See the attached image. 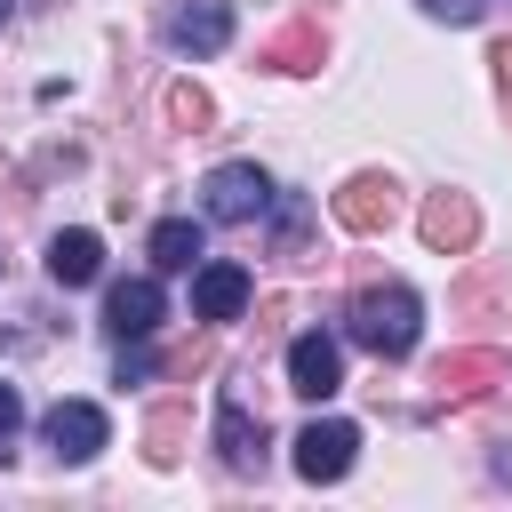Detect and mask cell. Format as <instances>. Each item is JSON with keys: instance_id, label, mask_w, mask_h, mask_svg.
Returning a JSON list of instances; mask_svg holds the SVG:
<instances>
[{"instance_id": "6da1fadb", "label": "cell", "mask_w": 512, "mask_h": 512, "mask_svg": "<svg viewBox=\"0 0 512 512\" xmlns=\"http://www.w3.org/2000/svg\"><path fill=\"white\" fill-rule=\"evenodd\" d=\"M424 336V296L408 280H376L352 296V344H368L376 360H408Z\"/></svg>"}, {"instance_id": "7a4b0ae2", "label": "cell", "mask_w": 512, "mask_h": 512, "mask_svg": "<svg viewBox=\"0 0 512 512\" xmlns=\"http://www.w3.org/2000/svg\"><path fill=\"white\" fill-rule=\"evenodd\" d=\"M352 456H360V432H352L344 416H312V424L296 432V480H312V488L344 480Z\"/></svg>"}, {"instance_id": "3957f363", "label": "cell", "mask_w": 512, "mask_h": 512, "mask_svg": "<svg viewBox=\"0 0 512 512\" xmlns=\"http://www.w3.org/2000/svg\"><path fill=\"white\" fill-rule=\"evenodd\" d=\"M200 192H208V216H216V224H256V216L272 208V176H264L256 160H224Z\"/></svg>"}, {"instance_id": "277c9868", "label": "cell", "mask_w": 512, "mask_h": 512, "mask_svg": "<svg viewBox=\"0 0 512 512\" xmlns=\"http://www.w3.org/2000/svg\"><path fill=\"white\" fill-rule=\"evenodd\" d=\"M40 440L56 448V464H88V456L112 440V416H104L96 400H56V408L40 416Z\"/></svg>"}, {"instance_id": "5b68a950", "label": "cell", "mask_w": 512, "mask_h": 512, "mask_svg": "<svg viewBox=\"0 0 512 512\" xmlns=\"http://www.w3.org/2000/svg\"><path fill=\"white\" fill-rule=\"evenodd\" d=\"M392 216H400V184H392L384 168H360V176L336 192V224H344V232H360V240H376Z\"/></svg>"}, {"instance_id": "8992f818", "label": "cell", "mask_w": 512, "mask_h": 512, "mask_svg": "<svg viewBox=\"0 0 512 512\" xmlns=\"http://www.w3.org/2000/svg\"><path fill=\"white\" fill-rule=\"evenodd\" d=\"M160 320H168V296H160V280H152V272H136V280H112V288H104V328H112L120 344L152 336Z\"/></svg>"}, {"instance_id": "52a82bcc", "label": "cell", "mask_w": 512, "mask_h": 512, "mask_svg": "<svg viewBox=\"0 0 512 512\" xmlns=\"http://www.w3.org/2000/svg\"><path fill=\"white\" fill-rule=\"evenodd\" d=\"M160 32H168L176 56H216V48L232 40V0H176V8L160 16Z\"/></svg>"}, {"instance_id": "ba28073f", "label": "cell", "mask_w": 512, "mask_h": 512, "mask_svg": "<svg viewBox=\"0 0 512 512\" xmlns=\"http://www.w3.org/2000/svg\"><path fill=\"white\" fill-rule=\"evenodd\" d=\"M416 232H424L432 256H464V248L480 240V208H472V192H432V200L416 208Z\"/></svg>"}, {"instance_id": "9c48e42d", "label": "cell", "mask_w": 512, "mask_h": 512, "mask_svg": "<svg viewBox=\"0 0 512 512\" xmlns=\"http://www.w3.org/2000/svg\"><path fill=\"white\" fill-rule=\"evenodd\" d=\"M512 376V360L496 352V344H472V352H448L440 368H432V392L440 400H480V392H496Z\"/></svg>"}, {"instance_id": "30bf717a", "label": "cell", "mask_w": 512, "mask_h": 512, "mask_svg": "<svg viewBox=\"0 0 512 512\" xmlns=\"http://www.w3.org/2000/svg\"><path fill=\"white\" fill-rule=\"evenodd\" d=\"M336 384H344V352H336L320 328H304V336L288 344V392H296V400H328Z\"/></svg>"}, {"instance_id": "8fae6325", "label": "cell", "mask_w": 512, "mask_h": 512, "mask_svg": "<svg viewBox=\"0 0 512 512\" xmlns=\"http://www.w3.org/2000/svg\"><path fill=\"white\" fill-rule=\"evenodd\" d=\"M216 448H224V464H232V472H256V464H264V416H248V400H240V392H224V400H216Z\"/></svg>"}, {"instance_id": "7c38bea8", "label": "cell", "mask_w": 512, "mask_h": 512, "mask_svg": "<svg viewBox=\"0 0 512 512\" xmlns=\"http://www.w3.org/2000/svg\"><path fill=\"white\" fill-rule=\"evenodd\" d=\"M248 312V272L240 264H200L192 272V320H240Z\"/></svg>"}, {"instance_id": "4fadbf2b", "label": "cell", "mask_w": 512, "mask_h": 512, "mask_svg": "<svg viewBox=\"0 0 512 512\" xmlns=\"http://www.w3.org/2000/svg\"><path fill=\"white\" fill-rule=\"evenodd\" d=\"M96 272H104V240H96V232L72 224V232L48 240V280H56V288H88Z\"/></svg>"}, {"instance_id": "5bb4252c", "label": "cell", "mask_w": 512, "mask_h": 512, "mask_svg": "<svg viewBox=\"0 0 512 512\" xmlns=\"http://www.w3.org/2000/svg\"><path fill=\"white\" fill-rule=\"evenodd\" d=\"M320 56H328L320 24H280V32L256 48V64H272V72H320Z\"/></svg>"}, {"instance_id": "9a60e30c", "label": "cell", "mask_w": 512, "mask_h": 512, "mask_svg": "<svg viewBox=\"0 0 512 512\" xmlns=\"http://www.w3.org/2000/svg\"><path fill=\"white\" fill-rule=\"evenodd\" d=\"M200 256H208L200 216H160V224H152V264H160V272H192Z\"/></svg>"}, {"instance_id": "2e32d148", "label": "cell", "mask_w": 512, "mask_h": 512, "mask_svg": "<svg viewBox=\"0 0 512 512\" xmlns=\"http://www.w3.org/2000/svg\"><path fill=\"white\" fill-rule=\"evenodd\" d=\"M144 456H152L160 472H168V464L184 456V408H160V416L144 424Z\"/></svg>"}, {"instance_id": "e0dca14e", "label": "cell", "mask_w": 512, "mask_h": 512, "mask_svg": "<svg viewBox=\"0 0 512 512\" xmlns=\"http://www.w3.org/2000/svg\"><path fill=\"white\" fill-rule=\"evenodd\" d=\"M168 120H176V128H208V120H216V104H208V88H192V80H176V88H168Z\"/></svg>"}, {"instance_id": "ac0fdd59", "label": "cell", "mask_w": 512, "mask_h": 512, "mask_svg": "<svg viewBox=\"0 0 512 512\" xmlns=\"http://www.w3.org/2000/svg\"><path fill=\"white\" fill-rule=\"evenodd\" d=\"M16 432H24V400H16V384H0V464H8Z\"/></svg>"}, {"instance_id": "d6986e66", "label": "cell", "mask_w": 512, "mask_h": 512, "mask_svg": "<svg viewBox=\"0 0 512 512\" xmlns=\"http://www.w3.org/2000/svg\"><path fill=\"white\" fill-rule=\"evenodd\" d=\"M424 16H440V24H472L480 0H424Z\"/></svg>"}, {"instance_id": "ffe728a7", "label": "cell", "mask_w": 512, "mask_h": 512, "mask_svg": "<svg viewBox=\"0 0 512 512\" xmlns=\"http://www.w3.org/2000/svg\"><path fill=\"white\" fill-rule=\"evenodd\" d=\"M136 376H152V352H144V336H136V352L120 344V384H136Z\"/></svg>"}, {"instance_id": "44dd1931", "label": "cell", "mask_w": 512, "mask_h": 512, "mask_svg": "<svg viewBox=\"0 0 512 512\" xmlns=\"http://www.w3.org/2000/svg\"><path fill=\"white\" fill-rule=\"evenodd\" d=\"M488 64H496V80H504V88H512V40H504V48H496V56H488Z\"/></svg>"}, {"instance_id": "7402d4cb", "label": "cell", "mask_w": 512, "mask_h": 512, "mask_svg": "<svg viewBox=\"0 0 512 512\" xmlns=\"http://www.w3.org/2000/svg\"><path fill=\"white\" fill-rule=\"evenodd\" d=\"M8 8H16V0H0V24H8Z\"/></svg>"}, {"instance_id": "603a6c76", "label": "cell", "mask_w": 512, "mask_h": 512, "mask_svg": "<svg viewBox=\"0 0 512 512\" xmlns=\"http://www.w3.org/2000/svg\"><path fill=\"white\" fill-rule=\"evenodd\" d=\"M504 96H512V88H504Z\"/></svg>"}]
</instances>
